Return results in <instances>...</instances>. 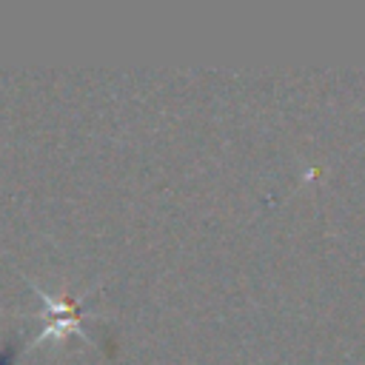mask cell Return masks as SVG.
<instances>
[{
    "instance_id": "cell-1",
    "label": "cell",
    "mask_w": 365,
    "mask_h": 365,
    "mask_svg": "<svg viewBox=\"0 0 365 365\" xmlns=\"http://www.w3.org/2000/svg\"><path fill=\"white\" fill-rule=\"evenodd\" d=\"M43 302L51 308V322L43 328V334L37 336V342L46 339V336H51V334H60V331H83L80 328V308H77L74 299H66V302L54 305L48 299V294H43Z\"/></svg>"
},
{
    "instance_id": "cell-2",
    "label": "cell",
    "mask_w": 365,
    "mask_h": 365,
    "mask_svg": "<svg viewBox=\"0 0 365 365\" xmlns=\"http://www.w3.org/2000/svg\"><path fill=\"white\" fill-rule=\"evenodd\" d=\"M11 356H14V345H6L0 351V365H11Z\"/></svg>"
}]
</instances>
